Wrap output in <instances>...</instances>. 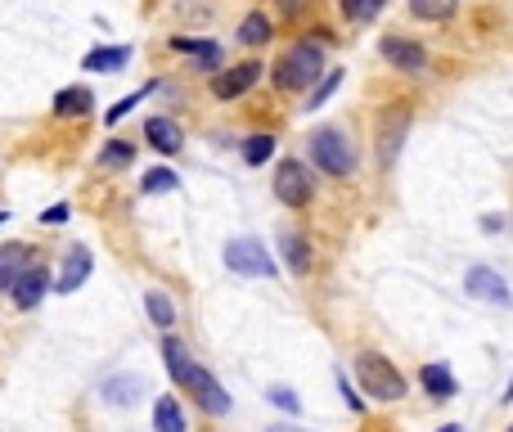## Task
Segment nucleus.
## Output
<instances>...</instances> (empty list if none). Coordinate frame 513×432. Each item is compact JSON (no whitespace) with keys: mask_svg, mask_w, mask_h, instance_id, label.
Returning a JSON list of instances; mask_svg holds the SVG:
<instances>
[{"mask_svg":"<svg viewBox=\"0 0 513 432\" xmlns=\"http://www.w3.org/2000/svg\"><path fill=\"white\" fill-rule=\"evenodd\" d=\"M162 360H167V374L176 378V387H185L207 414H230V405H234L230 392H225V387L216 383L194 356H189V347L180 338H162Z\"/></svg>","mask_w":513,"mask_h":432,"instance_id":"1","label":"nucleus"},{"mask_svg":"<svg viewBox=\"0 0 513 432\" xmlns=\"http://www.w3.org/2000/svg\"><path fill=\"white\" fill-rule=\"evenodd\" d=\"M351 387H360V392L374 396V401H405V396H410V378L387 356H378V351H360L356 356V383Z\"/></svg>","mask_w":513,"mask_h":432,"instance_id":"2","label":"nucleus"},{"mask_svg":"<svg viewBox=\"0 0 513 432\" xmlns=\"http://www.w3.org/2000/svg\"><path fill=\"white\" fill-rule=\"evenodd\" d=\"M320 77H324V50H320V41L293 45V50L279 59V68H275V86L279 90H311Z\"/></svg>","mask_w":513,"mask_h":432,"instance_id":"3","label":"nucleus"},{"mask_svg":"<svg viewBox=\"0 0 513 432\" xmlns=\"http://www.w3.org/2000/svg\"><path fill=\"white\" fill-rule=\"evenodd\" d=\"M311 162L324 176H351L356 171V144L342 126H320L311 135Z\"/></svg>","mask_w":513,"mask_h":432,"instance_id":"4","label":"nucleus"},{"mask_svg":"<svg viewBox=\"0 0 513 432\" xmlns=\"http://www.w3.org/2000/svg\"><path fill=\"white\" fill-rule=\"evenodd\" d=\"M221 261H225V270H234V275H243V279H275V257H270V252L261 248V239H252V234H239V239L225 243Z\"/></svg>","mask_w":513,"mask_h":432,"instance_id":"5","label":"nucleus"},{"mask_svg":"<svg viewBox=\"0 0 513 432\" xmlns=\"http://www.w3.org/2000/svg\"><path fill=\"white\" fill-rule=\"evenodd\" d=\"M311 171H306V162H297V158H284L275 167V198L284 207H302V203H311Z\"/></svg>","mask_w":513,"mask_h":432,"instance_id":"6","label":"nucleus"},{"mask_svg":"<svg viewBox=\"0 0 513 432\" xmlns=\"http://www.w3.org/2000/svg\"><path fill=\"white\" fill-rule=\"evenodd\" d=\"M405 135H410V108H401V104L383 108V117H378V162H383V167L396 162Z\"/></svg>","mask_w":513,"mask_h":432,"instance_id":"7","label":"nucleus"},{"mask_svg":"<svg viewBox=\"0 0 513 432\" xmlns=\"http://www.w3.org/2000/svg\"><path fill=\"white\" fill-rule=\"evenodd\" d=\"M464 288H468V297H477V302H491V306H509L513 302L504 275H500V270H491V266H473V270H468Z\"/></svg>","mask_w":513,"mask_h":432,"instance_id":"8","label":"nucleus"},{"mask_svg":"<svg viewBox=\"0 0 513 432\" xmlns=\"http://www.w3.org/2000/svg\"><path fill=\"white\" fill-rule=\"evenodd\" d=\"M261 63H239V68H225V72H212V95L216 99H239L248 95L252 86L261 81Z\"/></svg>","mask_w":513,"mask_h":432,"instance_id":"9","label":"nucleus"},{"mask_svg":"<svg viewBox=\"0 0 513 432\" xmlns=\"http://www.w3.org/2000/svg\"><path fill=\"white\" fill-rule=\"evenodd\" d=\"M383 59L392 63L396 72H423L428 68V50H423L419 41H410V36H383Z\"/></svg>","mask_w":513,"mask_h":432,"instance_id":"10","label":"nucleus"},{"mask_svg":"<svg viewBox=\"0 0 513 432\" xmlns=\"http://www.w3.org/2000/svg\"><path fill=\"white\" fill-rule=\"evenodd\" d=\"M45 288H50V275H45V266H27L23 275L14 279V288H9V297H14L18 311H32V306H41Z\"/></svg>","mask_w":513,"mask_h":432,"instance_id":"11","label":"nucleus"},{"mask_svg":"<svg viewBox=\"0 0 513 432\" xmlns=\"http://www.w3.org/2000/svg\"><path fill=\"white\" fill-rule=\"evenodd\" d=\"M99 396H104L108 405H135L140 396H149V378H140V374H113V378H104Z\"/></svg>","mask_w":513,"mask_h":432,"instance_id":"12","label":"nucleus"},{"mask_svg":"<svg viewBox=\"0 0 513 432\" xmlns=\"http://www.w3.org/2000/svg\"><path fill=\"white\" fill-rule=\"evenodd\" d=\"M90 270H95V257H90L86 248H68V257H63V275H59V284H54V293H77V288L90 279Z\"/></svg>","mask_w":513,"mask_h":432,"instance_id":"13","label":"nucleus"},{"mask_svg":"<svg viewBox=\"0 0 513 432\" xmlns=\"http://www.w3.org/2000/svg\"><path fill=\"white\" fill-rule=\"evenodd\" d=\"M144 140H149L158 153H180V144H185V131H180L171 117H149V122H144Z\"/></svg>","mask_w":513,"mask_h":432,"instance_id":"14","label":"nucleus"},{"mask_svg":"<svg viewBox=\"0 0 513 432\" xmlns=\"http://www.w3.org/2000/svg\"><path fill=\"white\" fill-rule=\"evenodd\" d=\"M131 63V45H99L81 59V72H117Z\"/></svg>","mask_w":513,"mask_h":432,"instance_id":"15","label":"nucleus"},{"mask_svg":"<svg viewBox=\"0 0 513 432\" xmlns=\"http://www.w3.org/2000/svg\"><path fill=\"white\" fill-rule=\"evenodd\" d=\"M171 50L194 54L198 68H203V72H216V68H221V45H216V41H194V36H171Z\"/></svg>","mask_w":513,"mask_h":432,"instance_id":"16","label":"nucleus"},{"mask_svg":"<svg viewBox=\"0 0 513 432\" xmlns=\"http://www.w3.org/2000/svg\"><path fill=\"white\" fill-rule=\"evenodd\" d=\"M27 261H32V248H27V243H9V248H0V288H5V293L27 270Z\"/></svg>","mask_w":513,"mask_h":432,"instance_id":"17","label":"nucleus"},{"mask_svg":"<svg viewBox=\"0 0 513 432\" xmlns=\"http://www.w3.org/2000/svg\"><path fill=\"white\" fill-rule=\"evenodd\" d=\"M90 108H95V95H90L86 86H63L59 95H54V113L59 117H86Z\"/></svg>","mask_w":513,"mask_h":432,"instance_id":"18","label":"nucleus"},{"mask_svg":"<svg viewBox=\"0 0 513 432\" xmlns=\"http://www.w3.org/2000/svg\"><path fill=\"white\" fill-rule=\"evenodd\" d=\"M419 383H423V392L437 396V401H450V396L459 392L455 374H450L446 365H423V369H419Z\"/></svg>","mask_w":513,"mask_h":432,"instance_id":"19","label":"nucleus"},{"mask_svg":"<svg viewBox=\"0 0 513 432\" xmlns=\"http://www.w3.org/2000/svg\"><path fill=\"white\" fill-rule=\"evenodd\" d=\"M153 432H189L176 396H158V401H153Z\"/></svg>","mask_w":513,"mask_h":432,"instance_id":"20","label":"nucleus"},{"mask_svg":"<svg viewBox=\"0 0 513 432\" xmlns=\"http://www.w3.org/2000/svg\"><path fill=\"white\" fill-rule=\"evenodd\" d=\"M144 311H149V320L158 324V329H171V324H176V306H171V297L158 293V288L144 293Z\"/></svg>","mask_w":513,"mask_h":432,"instance_id":"21","label":"nucleus"},{"mask_svg":"<svg viewBox=\"0 0 513 432\" xmlns=\"http://www.w3.org/2000/svg\"><path fill=\"white\" fill-rule=\"evenodd\" d=\"M279 248H284L288 270H293V275H306V270H311V252H306V239H297V234H279Z\"/></svg>","mask_w":513,"mask_h":432,"instance_id":"22","label":"nucleus"},{"mask_svg":"<svg viewBox=\"0 0 513 432\" xmlns=\"http://www.w3.org/2000/svg\"><path fill=\"white\" fill-rule=\"evenodd\" d=\"M342 86V68H324V77L311 86V95H306V113H315V108H324V99H333V90Z\"/></svg>","mask_w":513,"mask_h":432,"instance_id":"23","label":"nucleus"},{"mask_svg":"<svg viewBox=\"0 0 513 432\" xmlns=\"http://www.w3.org/2000/svg\"><path fill=\"white\" fill-rule=\"evenodd\" d=\"M275 158V135H248L243 140V162L248 167H261V162Z\"/></svg>","mask_w":513,"mask_h":432,"instance_id":"24","label":"nucleus"},{"mask_svg":"<svg viewBox=\"0 0 513 432\" xmlns=\"http://www.w3.org/2000/svg\"><path fill=\"white\" fill-rule=\"evenodd\" d=\"M459 0H410V14L423 18V23H441V18L455 14Z\"/></svg>","mask_w":513,"mask_h":432,"instance_id":"25","label":"nucleus"},{"mask_svg":"<svg viewBox=\"0 0 513 432\" xmlns=\"http://www.w3.org/2000/svg\"><path fill=\"white\" fill-rule=\"evenodd\" d=\"M239 41H243V45H266V41H270V18L261 14V9H257V14H248V18L239 23Z\"/></svg>","mask_w":513,"mask_h":432,"instance_id":"26","label":"nucleus"},{"mask_svg":"<svg viewBox=\"0 0 513 432\" xmlns=\"http://www.w3.org/2000/svg\"><path fill=\"white\" fill-rule=\"evenodd\" d=\"M176 185H180V180H176V171H171V167H153L149 176L140 180L144 194H167V189H176Z\"/></svg>","mask_w":513,"mask_h":432,"instance_id":"27","label":"nucleus"},{"mask_svg":"<svg viewBox=\"0 0 513 432\" xmlns=\"http://www.w3.org/2000/svg\"><path fill=\"white\" fill-rule=\"evenodd\" d=\"M342 14H347L351 23H369V18L383 14V0H342Z\"/></svg>","mask_w":513,"mask_h":432,"instance_id":"28","label":"nucleus"},{"mask_svg":"<svg viewBox=\"0 0 513 432\" xmlns=\"http://www.w3.org/2000/svg\"><path fill=\"white\" fill-rule=\"evenodd\" d=\"M266 401H270V405H279L284 414H297V410H302V396H297L293 387H284V383L266 387Z\"/></svg>","mask_w":513,"mask_h":432,"instance_id":"29","label":"nucleus"},{"mask_svg":"<svg viewBox=\"0 0 513 432\" xmlns=\"http://www.w3.org/2000/svg\"><path fill=\"white\" fill-rule=\"evenodd\" d=\"M135 158V144H126V140H113L104 153H99V167H126V162Z\"/></svg>","mask_w":513,"mask_h":432,"instance_id":"30","label":"nucleus"},{"mask_svg":"<svg viewBox=\"0 0 513 432\" xmlns=\"http://www.w3.org/2000/svg\"><path fill=\"white\" fill-rule=\"evenodd\" d=\"M149 90H153V86H140V90H131V95H126V99H122V104H113V108H108V113H104V122H108V126H117V122H122V117H126V113H131V108H135V104H140V99H144V95H149Z\"/></svg>","mask_w":513,"mask_h":432,"instance_id":"31","label":"nucleus"},{"mask_svg":"<svg viewBox=\"0 0 513 432\" xmlns=\"http://www.w3.org/2000/svg\"><path fill=\"white\" fill-rule=\"evenodd\" d=\"M338 383H342V396H347V405H351V410H365V396H356V387H351V378H347V374H338Z\"/></svg>","mask_w":513,"mask_h":432,"instance_id":"32","label":"nucleus"},{"mask_svg":"<svg viewBox=\"0 0 513 432\" xmlns=\"http://www.w3.org/2000/svg\"><path fill=\"white\" fill-rule=\"evenodd\" d=\"M41 221H45V225H63V221H68V203H54V207H45V212H41Z\"/></svg>","mask_w":513,"mask_h":432,"instance_id":"33","label":"nucleus"},{"mask_svg":"<svg viewBox=\"0 0 513 432\" xmlns=\"http://www.w3.org/2000/svg\"><path fill=\"white\" fill-rule=\"evenodd\" d=\"M266 432H315V428H297V423H270Z\"/></svg>","mask_w":513,"mask_h":432,"instance_id":"34","label":"nucleus"},{"mask_svg":"<svg viewBox=\"0 0 513 432\" xmlns=\"http://www.w3.org/2000/svg\"><path fill=\"white\" fill-rule=\"evenodd\" d=\"M279 9L284 14H302V0H279Z\"/></svg>","mask_w":513,"mask_h":432,"instance_id":"35","label":"nucleus"},{"mask_svg":"<svg viewBox=\"0 0 513 432\" xmlns=\"http://www.w3.org/2000/svg\"><path fill=\"white\" fill-rule=\"evenodd\" d=\"M441 432H464V428H459V423H446V428H441Z\"/></svg>","mask_w":513,"mask_h":432,"instance_id":"36","label":"nucleus"},{"mask_svg":"<svg viewBox=\"0 0 513 432\" xmlns=\"http://www.w3.org/2000/svg\"><path fill=\"white\" fill-rule=\"evenodd\" d=\"M5 216H9V212H0V225H5Z\"/></svg>","mask_w":513,"mask_h":432,"instance_id":"37","label":"nucleus"}]
</instances>
